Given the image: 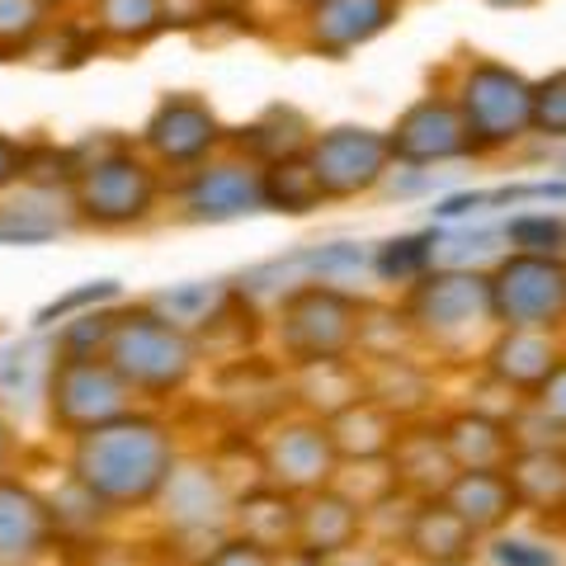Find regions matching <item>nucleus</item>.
<instances>
[{"mask_svg":"<svg viewBox=\"0 0 566 566\" xmlns=\"http://www.w3.org/2000/svg\"><path fill=\"white\" fill-rule=\"evenodd\" d=\"M401 316L420 345H434L439 354H463L472 345V331H495L491 270L434 264L411 289H401Z\"/></svg>","mask_w":566,"mask_h":566,"instance_id":"423d86ee","label":"nucleus"},{"mask_svg":"<svg viewBox=\"0 0 566 566\" xmlns=\"http://www.w3.org/2000/svg\"><path fill=\"white\" fill-rule=\"evenodd\" d=\"M260 476L293 495H312L322 486H335L340 476V453L326 430V420H316L307 411L274 420L260 434Z\"/></svg>","mask_w":566,"mask_h":566,"instance_id":"f8f14e48","label":"nucleus"},{"mask_svg":"<svg viewBox=\"0 0 566 566\" xmlns=\"http://www.w3.org/2000/svg\"><path fill=\"white\" fill-rule=\"evenodd\" d=\"M137 397L133 387L118 378V368L104 359V354H57L48 374V397L43 411L48 424L66 439H76L95 424H109L123 411H133Z\"/></svg>","mask_w":566,"mask_h":566,"instance_id":"0eeeda50","label":"nucleus"},{"mask_svg":"<svg viewBox=\"0 0 566 566\" xmlns=\"http://www.w3.org/2000/svg\"><path fill=\"white\" fill-rule=\"evenodd\" d=\"M260 189H264V212H283V218H312L316 208L331 203L307 161V151L279 156V161L260 166Z\"/></svg>","mask_w":566,"mask_h":566,"instance_id":"c85d7f7f","label":"nucleus"},{"mask_svg":"<svg viewBox=\"0 0 566 566\" xmlns=\"http://www.w3.org/2000/svg\"><path fill=\"white\" fill-rule=\"evenodd\" d=\"M439 434H444L458 472H482V468L501 472L520 449L510 416H491V411H458L449 420H439Z\"/></svg>","mask_w":566,"mask_h":566,"instance_id":"4be33fe9","label":"nucleus"},{"mask_svg":"<svg viewBox=\"0 0 566 566\" xmlns=\"http://www.w3.org/2000/svg\"><path fill=\"white\" fill-rule=\"evenodd\" d=\"M227 142H232L227 123L218 118V109H212L203 95H193V91L161 95L137 133V147L147 151L170 180L193 170V166H203L208 156L227 151Z\"/></svg>","mask_w":566,"mask_h":566,"instance_id":"9d476101","label":"nucleus"},{"mask_svg":"<svg viewBox=\"0 0 566 566\" xmlns=\"http://www.w3.org/2000/svg\"><path fill=\"white\" fill-rule=\"evenodd\" d=\"M81 14L91 20L95 39L114 52H137L166 33L161 0H85Z\"/></svg>","mask_w":566,"mask_h":566,"instance_id":"bb28decb","label":"nucleus"},{"mask_svg":"<svg viewBox=\"0 0 566 566\" xmlns=\"http://www.w3.org/2000/svg\"><path fill=\"white\" fill-rule=\"evenodd\" d=\"M449 95L463 114L476 156H495L534 137V76L501 57L472 52L453 66Z\"/></svg>","mask_w":566,"mask_h":566,"instance_id":"39448f33","label":"nucleus"},{"mask_svg":"<svg viewBox=\"0 0 566 566\" xmlns=\"http://www.w3.org/2000/svg\"><path fill=\"white\" fill-rule=\"evenodd\" d=\"M76 222L71 193L20 185V199L0 203V245H43L52 237H66Z\"/></svg>","mask_w":566,"mask_h":566,"instance_id":"a878e982","label":"nucleus"},{"mask_svg":"<svg viewBox=\"0 0 566 566\" xmlns=\"http://www.w3.org/2000/svg\"><path fill=\"white\" fill-rule=\"evenodd\" d=\"M401 6H406V0H401Z\"/></svg>","mask_w":566,"mask_h":566,"instance_id":"de8ad7c7","label":"nucleus"},{"mask_svg":"<svg viewBox=\"0 0 566 566\" xmlns=\"http://www.w3.org/2000/svg\"><path fill=\"white\" fill-rule=\"evenodd\" d=\"M175 212L185 222L222 227L264 212V189H260V161H251L245 151L227 147L218 156H208L203 166H193L170 180Z\"/></svg>","mask_w":566,"mask_h":566,"instance_id":"1a4fd4ad","label":"nucleus"},{"mask_svg":"<svg viewBox=\"0 0 566 566\" xmlns=\"http://www.w3.org/2000/svg\"><path fill=\"white\" fill-rule=\"evenodd\" d=\"M48 6H52V10H81L85 0H48Z\"/></svg>","mask_w":566,"mask_h":566,"instance_id":"49530a36","label":"nucleus"},{"mask_svg":"<svg viewBox=\"0 0 566 566\" xmlns=\"http://www.w3.org/2000/svg\"><path fill=\"white\" fill-rule=\"evenodd\" d=\"M62 10L48 0H0V62H29L33 43L52 29Z\"/></svg>","mask_w":566,"mask_h":566,"instance_id":"2f4dec72","label":"nucleus"},{"mask_svg":"<svg viewBox=\"0 0 566 566\" xmlns=\"http://www.w3.org/2000/svg\"><path fill=\"white\" fill-rule=\"evenodd\" d=\"M364 312L368 303L345 283H293L279 293L274 307V340L283 349V364H326V359H354L364 340Z\"/></svg>","mask_w":566,"mask_h":566,"instance_id":"20e7f679","label":"nucleus"},{"mask_svg":"<svg viewBox=\"0 0 566 566\" xmlns=\"http://www.w3.org/2000/svg\"><path fill=\"white\" fill-rule=\"evenodd\" d=\"M486 10H501V14H524V10H538L543 0H482Z\"/></svg>","mask_w":566,"mask_h":566,"instance_id":"c03bdc74","label":"nucleus"},{"mask_svg":"<svg viewBox=\"0 0 566 566\" xmlns=\"http://www.w3.org/2000/svg\"><path fill=\"white\" fill-rule=\"evenodd\" d=\"M322 566H397V562H392V553H387V547H378V543H354V547H345L340 557H331V562H322Z\"/></svg>","mask_w":566,"mask_h":566,"instance_id":"79ce46f5","label":"nucleus"},{"mask_svg":"<svg viewBox=\"0 0 566 566\" xmlns=\"http://www.w3.org/2000/svg\"><path fill=\"white\" fill-rule=\"evenodd\" d=\"M406 557H416L420 566H468L476 557V528L458 515L444 495H430V501H411V515H406L401 538Z\"/></svg>","mask_w":566,"mask_h":566,"instance_id":"6ab92c4d","label":"nucleus"},{"mask_svg":"<svg viewBox=\"0 0 566 566\" xmlns=\"http://www.w3.org/2000/svg\"><path fill=\"white\" fill-rule=\"evenodd\" d=\"M524 406H534V411H538V416H543V420L553 424V430L566 439V354L557 359V368H553V374H547V382H543L538 392L528 397Z\"/></svg>","mask_w":566,"mask_h":566,"instance_id":"58836bf2","label":"nucleus"},{"mask_svg":"<svg viewBox=\"0 0 566 566\" xmlns=\"http://www.w3.org/2000/svg\"><path fill=\"white\" fill-rule=\"evenodd\" d=\"M520 510H534L543 520H566V439L557 444H524L510 458Z\"/></svg>","mask_w":566,"mask_h":566,"instance_id":"5701e85b","label":"nucleus"},{"mask_svg":"<svg viewBox=\"0 0 566 566\" xmlns=\"http://www.w3.org/2000/svg\"><path fill=\"white\" fill-rule=\"evenodd\" d=\"M505 232V251H528V255H566V218L547 208H520L510 212Z\"/></svg>","mask_w":566,"mask_h":566,"instance_id":"72a5a7b5","label":"nucleus"},{"mask_svg":"<svg viewBox=\"0 0 566 566\" xmlns=\"http://www.w3.org/2000/svg\"><path fill=\"white\" fill-rule=\"evenodd\" d=\"M444 501L476 528V538L505 534V524L520 515V495H515V482H510L505 468L501 472H495V468L458 472L449 482V491H444Z\"/></svg>","mask_w":566,"mask_h":566,"instance_id":"b1692460","label":"nucleus"},{"mask_svg":"<svg viewBox=\"0 0 566 566\" xmlns=\"http://www.w3.org/2000/svg\"><path fill=\"white\" fill-rule=\"evenodd\" d=\"M180 463L175 424L156 411H123L109 424H95L71 439L66 476L85 486L109 515H133L151 510L161 486Z\"/></svg>","mask_w":566,"mask_h":566,"instance_id":"f257e3e1","label":"nucleus"},{"mask_svg":"<svg viewBox=\"0 0 566 566\" xmlns=\"http://www.w3.org/2000/svg\"><path fill=\"white\" fill-rule=\"evenodd\" d=\"M114 303H118V283H114V279L85 283V289L66 293V297H57V303H48V307L39 312V331L57 326V322H71V316H85V312H95V307H114Z\"/></svg>","mask_w":566,"mask_h":566,"instance_id":"c9c22d12","label":"nucleus"},{"mask_svg":"<svg viewBox=\"0 0 566 566\" xmlns=\"http://www.w3.org/2000/svg\"><path fill=\"white\" fill-rule=\"evenodd\" d=\"M218 6H222V14H251L260 0H218Z\"/></svg>","mask_w":566,"mask_h":566,"instance_id":"a18cd8bd","label":"nucleus"},{"mask_svg":"<svg viewBox=\"0 0 566 566\" xmlns=\"http://www.w3.org/2000/svg\"><path fill=\"white\" fill-rule=\"evenodd\" d=\"M307 161H312L331 203L378 193L397 166L392 147H387V128H368V123H331V128H316L307 142Z\"/></svg>","mask_w":566,"mask_h":566,"instance_id":"9b49d317","label":"nucleus"},{"mask_svg":"<svg viewBox=\"0 0 566 566\" xmlns=\"http://www.w3.org/2000/svg\"><path fill=\"white\" fill-rule=\"evenodd\" d=\"M401 10V0H303L293 20V39L312 57L345 62L359 48L378 43L382 33H392Z\"/></svg>","mask_w":566,"mask_h":566,"instance_id":"2eb2a0df","label":"nucleus"},{"mask_svg":"<svg viewBox=\"0 0 566 566\" xmlns=\"http://www.w3.org/2000/svg\"><path fill=\"white\" fill-rule=\"evenodd\" d=\"M232 501L237 491L227 486V472L208 458H180L170 482L156 495V515H161L170 538H227L232 534Z\"/></svg>","mask_w":566,"mask_h":566,"instance_id":"ddd939ff","label":"nucleus"},{"mask_svg":"<svg viewBox=\"0 0 566 566\" xmlns=\"http://www.w3.org/2000/svg\"><path fill=\"white\" fill-rule=\"evenodd\" d=\"M14 453H20V439H14V430H10V420L0 416V476L10 472V463H14Z\"/></svg>","mask_w":566,"mask_h":566,"instance_id":"37998d69","label":"nucleus"},{"mask_svg":"<svg viewBox=\"0 0 566 566\" xmlns=\"http://www.w3.org/2000/svg\"><path fill=\"white\" fill-rule=\"evenodd\" d=\"M170 199V175L137 147L133 137L99 133L76 142V185H71V208L81 227L95 232H133L151 222Z\"/></svg>","mask_w":566,"mask_h":566,"instance_id":"f03ea898","label":"nucleus"},{"mask_svg":"<svg viewBox=\"0 0 566 566\" xmlns=\"http://www.w3.org/2000/svg\"><path fill=\"white\" fill-rule=\"evenodd\" d=\"M401 424L406 420L392 416L387 406H378L374 397H359L354 406H345L340 416H331L326 430H331L335 453H340V468H345V463H387Z\"/></svg>","mask_w":566,"mask_h":566,"instance_id":"393cba45","label":"nucleus"},{"mask_svg":"<svg viewBox=\"0 0 566 566\" xmlns=\"http://www.w3.org/2000/svg\"><path fill=\"white\" fill-rule=\"evenodd\" d=\"M57 364V340H14L0 349V397L10 401H43L48 397V374Z\"/></svg>","mask_w":566,"mask_h":566,"instance_id":"c756f323","label":"nucleus"},{"mask_svg":"<svg viewBox=\"0 0 566 566\" xmlns=\"http://www.w3.org/2000/svg\"><path fill=\"white\" fill-rule=\"evenodd\" d=\"M227 297H232V283H222V279H199V283H175V289L166 293H156L151 297V307L156 312H166L170 322H180L185 331L199 335L212 316H218L227 307Z\"/></svg>","mask_w":566,"mask_h":566,"instance_id":"7c9ffc66","label":"nucleus"},{"mask_svg":"<svg viewBox=\"0 0 566 566\" xmlns=\"http://www.w3.org/2000/svg\"><path fill=\"white\" fill-rule=\"evenodd\" d=\"M222 20L218 0H161V24L166 33H199Z\"/></svg>","mask_w":566,"mask_h":566,"instance_id":"4c0bfd02","label":"nucleus"},{"mask_svg":"<svg viewBox=\"0 0 566 566\" xmlns=\"http://www.w3.org/2000/svg\"><path fill=\"white\" fill-rule=\"evenodd\" d=\"M562 345L553 340V331H515V326H495V340L482 349L486 378L510 392L515 401H528L547 382V374L562 359Z\"/></svg>","mask_w":566,"mask_h":566,"instance_id":"a211bd4d","label":"nucleus"},{"mask_svg":"<svg viewBox=\"0 0 566 566\" xmlns=\"http://www.w3.org/2000/svg\"><path fill=\"white\" fill-rule=\"evenodd\" d=\"M297 501L303 495L283 491L274 482H260L251 491H237L232 501V534L237 538H251L255 547L274 557H293V543H297Z\"/></svg>","mask_w":566,"mask_h":566,"instance_id":"412c9836","label":"nucleus"},{"mask_svg":"<svg viewBox=\"0 0 566 566\" xmlns=\"http://www.w3.org/2000/svg\"><path fill=\"white\" fill-rule=\"evenodd\" d=\"M24 166H29V142L0 133V193L24 185Z\"/></svg>","mask_w":566,"mask_h":566,"instance_id":"a19ab883","label":"nucleus"},{"mask_svg":"<svg viewBox=\"0 0 566 566\" xmlns=\"http://www.w3.org/2000/svg\"><path fill=\"white\" fill-rule=\"evenodd\" d=\"M534 137L566 142V66L534 81Z\"/></svg>","mask_w":566,"mask_h":566,"instance_id":"f704fd0d","label":"nucleus"},{"mask_svg":"<svg viewBox=\"0 0 566 566\" xmlns=\"http://www.w3.org/2000/svg\"><path fill=\"white\" fill-rule=\"evenodd\" d=\"M387 147H392L397 166H411V170L476 161L472 133H468V123L458 114L449 91H430V95L406 104L397 114V123L387 128Z\"/></svg>","mask_w":566,"mask_h":566,"instance_id":"4468645a","label":"nucleus"},{"mask_svg":"<svg viewBox=\"0 0 566 566\" xmlns=\"http://www.w3.org/2000/svg\"><path fill=\"white\" fill-rule=\"evenodd\" d=\"M193 566H283V557L274 553H264V547H255L251 538H237V534H227L208 547V553L193 562Z\"/></svg>","mask_w":566,"mask_h":566,"instance_id":"e433bc0d","label":"nucleus"},{"mask_svg":"<svg viewBox=\"0 0 566 566\" xmlns=\"http://www.w3.org/2000/svg\"><path fill=\"white\" fill-rule=\"evenodd\" d=\"M495 326L515 331H562L566 326V255L505 251L491 264Z\"/></svg>","mask_w":566,"mask_h":566,"instance_id":"6e6552de","label":"nucleus"},{"mask_svg":"<svg viewBox=\"0 0 566 566\" xmlns=\"http://www.w3.org/2000/svg\"><path fill=\"white\" fill-rule=\"evenodd\" d=\"M62 543L52 501L24 476H0V566H43Z\"/></svg>","mask_w":566,"mask_h":566,"instance_id":"dca6fc26","label":"nucleus"},{"mask_svg":"<svg viewBox=\"0 0 566 566\" xmlns=\"http://www.w3.org/2000/svg\"><path fill=\"white\" fill-rule=\"evenodd\" d=\"M491 557H495V566H557V553H547V543H534V538H501L495 534Z\"/></svg>","mask_w":566,"mask_h":566,"instance_id":"ea45409f","label":"nucleus"},{"mask_svg":"<svg viewBox=\"0 0 566 566\" xmlns=\"http://www.w3.org/2000/svg\"><path fill=\"white\" fill-rule=\"evenodd\" d=\"M387 468L397 476V491H406L411 501L444 495L449 482L458 476V463H453V453L434 420H406L392 453H387Z\"/></svg>","mask_w":566,"mask_h":566,"instance_id":"aec40b11","label":"nucleus"},{"mask_svg":"<svg viewBox=\"0 0 566 566\" xmlns=\"http://www.w3.org/2000/svg\"><path fill=\"white\" fill-rule=\"evenodd\" d=\"M434 237L439 232H406L374 245V274L392 289H411L420 274L434 270Z\"/></svg>","mask_w":566,"mask_h":566,"instance_id":"473e14b6","label":"nucleus"},{"mask_svg":"<svg viewBox=\"0 0 566 566\" xmlns=\"http://www.w3.org/2000/svg\"><path fill=\"white\" fill-rule=\"evenodd\" d=\"M104 359L118 368V378L133 387L137 401H175L193 382L203 364L199 335L170 322L151 303L114 307V331L104 345Z\"/></svg>","mask_w":566,"mask_h":566,"instance_id":"7ed1b4c3","label":"nucleus"},{"mask_svg":"<svg viewBox=\"0 0 566 566\" xmlns=\"http://www.w3.org/2000/svg\"><path fill=\"white\" fill-rule=\"evenodd\" d=\"M368 524H364V505L354 501L340 486H322L297 501V543L293 557H303L312 566H322L331 557H340L345 547L364 543Z\"/></svg>","mask_w":566,"mask_h":566,"instance_id":"f3484780","label":"nucleus"},{"mask_svg":"<svg viewBox=\"0 0 566 566\" xmlns=\"http://www.w3.org/2000/svg\"><path fill=\"white\" fill-rule=\"evenodd\" d=\"M312 118L303 109H293V104H270L260 118H251L241 133H232V142L227 147H237L245 151L251 161L260 166H270L279 161V156H297V151H307V142H312Z\"/></svg>","mask_w":566,"mask_h":566,"instance_id":"cd10ccee","label":"nucleus"}]
</instances>
